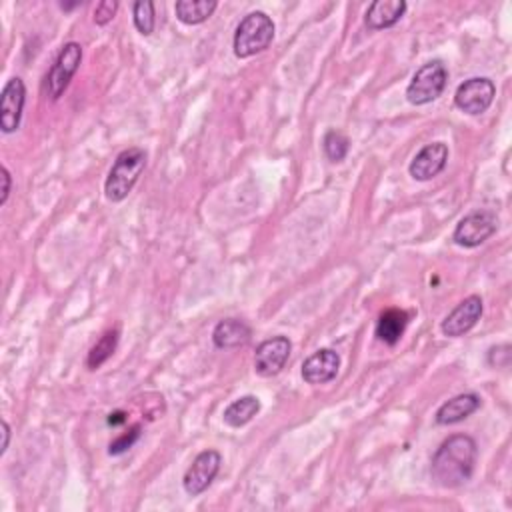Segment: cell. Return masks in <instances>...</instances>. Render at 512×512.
<instances>
[{
  "label": "cell",
  "instance_id": "1",
  "mask_svg": "<svg viewBox=\"0 0 512 512\" xmlns=\"http://www.w3.org/2000/svg\"><path fill=\"white\" fill-rule=\"evenodd\" d=\"M476 456H479V446L472 437L455 435L446 438L432 456V479L443 489L463 487L474 472Z\"/></svg>",
  "mask_w": 512,
  "mask_h": 512
},
{
  "label": "cell",
  "instance_id": "2",
  "mask_svg": "<svg viewBox=\"0 0 512 512\" xmlns=\"http://www.w3.org/2000/svg\"><path fill=\"white\" fill-rule=\"evenodd\" d=\"M146 169V153L143 148L132 146L122 150L109 172L104 194L110 202H122L135 189L140 174Z\"/></svg>",
  "mask_w": 512,
  "mask_h": 512
},
{
  "label": "cell",
  "instance_id": "3",
  "mask_svg": "<svg viewBox=\"0 0 512 512\" xmlns=\"http://www.w3.org/2000/svg\"><path fill=\"white\" fill-rule=\"evenodd\" d=\"M277 26L270 16L262 11L246 14L236 26L233 49L238 58H251L267 50L275 40Z\"/></svg>",
  "mask_w": 512,
  "mask_h": 512
},
{
  "label": "cell",
  "instance_id": "4",
  "mask_svg": "<svg viewBox=\"0 0 512 512\" xmlns=\"http://www.w3.org/2000/svg\"><path fill=\"white\" fill-rule=\"evenodd\" d=\"M446 83L448 73L443 60H430V63L422 65L414 73L409 88H406V101L414 104V107H425V104L435 102L445 93Z\"/></svg>",
  "mask_w": 512,
  "mask_h": 512
},
{
  "label": "cell",
  "instance_id": "5",
  "mask_svg": "<svg viewBox=\"0 0 512 512\" xmlns=\"http://www.w3.org/2000/svg\"><path fill=\"white\" fill-rule=\"evenodd\" d=\"M83 63V47L78 42H66L60 49L58 57L47 75V94L52 101H58L65 94L78 66Z\"/></svg>",
  "mask_w": 512,
  "mask_h": 512
},
{
  "label": "cell",
  "instance_id": "6",
  "mask_svg": "<svg viewBox=\"0 0 512 512\" xmlns=\"http://www.w3.org/2000/svg\"><path fill=\"white\" fill-rule=\"evenodd\" d=\"M494 96H497V86H494L490 78L474 76L456 88L455 104L464 114L479 117V114H484L490 109Z\"/></svg>",
  "mask_w": 512,
  "mask_h": 512
},
{
  "label": "cell",
  "instance_id": "7",
  "mask_svg": "<svg viewBox=\"0 0 512 512\" xmlns=\"http://www.w3.org/2000/svg\"><path fill=\"white\" fill-rule=\"evenodd\" d=\"M499 216L492 210H476V213L466 215L461 223L456 225L453 241L464 249H476L489 241L497 233Z\"/></svg>",
  "mask_w": 512,
  "mask_h": 512
},
{
  "label": "cell",
  "instance_id": "8",
  "mask_svg": "<svg viewBox=\"0 0 512 512\" xmlns=\"http://www.w3.org/2000/svg\"><path fill=\"white\" fill-rule=\"evenodd\" d=\"M220 464H223V456H220L216 450H205V453H200L194 458L182 479V487L187 490V494L199 497V494L205 492L210 484L215 482Z\"/></svg>",
  "mask_w": 512,
  "mask_h": 512
},
{
  "label": "cell",
  "instance_id": "9",
  "mask_svg": "<svg viewBox=\"0 0 512 512\" xmlns=\"http://www.w3.org/2000/svg\"><path fill=\"white\" fill-rule=\"evenodd\" d=\"M26 101V86L22 78L14 76L8 81L0 94V130L4 135H11L21 127L22 110Z\"/></svg>",
  "mask_w": 512,
  "mask_h": 512
},
{
  "label": "cell",
  "instance_id": "10",
  "mask_svg": "<svg viewBox=\"0 0 512 512\" xmlns=\"http://www.w3.org/2000/svg\"><path fill=\"white\" fill-rule=\"evenodd\" d=\"M293 344L287 337H272L260 342L254 355V370L264 378L277 376L287 366Z\"/></svg>",
  "mask_w": 512,
  "mask_h": 512
},
{
  "label": "cell",
  "instance_id": "11",
  "mask_svg": "<svg viewBox=\"0 0 512 512\" xmlns=\"http://www.w3.org/2000/svg\"><path fill=\"white\" fill-rule=\"evenodd\" d=\"M482 298L481 296H469L464 298L461 305H458L453 313H450L446 319L440 324V331H443L445 337L448 339H458L464 337L466 332H471L476 324H479L482 316Z\"/></svg>",
  "mask_w": 512,
  "mask_h": 512
},
{
  "label": "cell",
  "instance_id": "12",
  "mask_svg": "<svg viewBox=\"0 0 512 512\" xmlns=\"http://www.w3.org/2000/svg\"><path fill=\"white\" fill-rule=\"evenodd\" d=\"M448 163V146L445 143H430L420 148L417 156L412 158L409 172L414 181L427 182L445 171Z\"/></svg>",
  "mask_w": 512,
  "mask_h": 512
},
{
  "label": "cell",
  "instance_id": "13",
  "mask_svg": "<svg viewBox=\"0 0 512 512\" xmlns=\"http://www.w3.org/2000/svg\"><path fill=\"white\" fill-rule=\"evenodd\" d=\"M340 370V357L337 350L321 349L308 357L303 365V381L306 384H326L337 378Z\"/></svg>",
  "mask_w": 512,
  "mask_h": 512
},
{
  "label": "cell",
  "instance_id": "14",
  "mask_svg": "<svg viewBox=\"0 0 512 512\" xmlns=\"http://www.w3.org/2000/svg\"><path fill=\"white\" fill-rule=\"evenodd\" d=\"M481 404H482V401L476 393L458 394V396H455V399L446 401L437 410V425H440V427L458 425V422H463L469 417H472V414L481 409Z\"/></svg>",
  "mask_w": 512,
  "mask_h": 512
},
{
  "label": "cell",
  "instance_id": "15",
  "mask_svg": "<svg viewBox=\"0 0 512 512\" xmlns=\"http://www.w3.org/2000/svg\"><path fill=\"white\" fill-rule=\"evenodd\" d=\"M406 13L404 0H375L365 14V24L370 31H384L399 22Z\"/></svg>",
  "mask_w": 512,
  "mask_h": 512
},
{
  "label": "cell",
  "instance_id": "16",
  "mask_svg": "<svg viewBox=\"0 0 512 512\" xmlns=\"http://www.w3.org/2000/svg\"><path fill=\"white\" fill-rule=\"evenodd\" d=\"M251 326L241 319L220 321L213 331V342L220 350H234L251 340Z\"/></svg>",
  "mask_w": 512,
  "mask_h": 512
},
{
  "label": "cell",
  "instance_id": "17",
  "mask_svg": "<svg viewBox=\"0 0 512 512\" xmlns=\"http://www.w3.org/2000/svg\"><path fill=\"white\" fill-rule=\"evenodd\" d=\"M409 321L410 316L406 311H401V308H388L376 322V339L388 344V347H394L404 334L406 326H409Z\"/></svg>",
  "mask_w": 512,
  "mask_h": 512
},
{
  "label": "cell",
  "instance_id": "18",
  "mask_svg": "<svg viewBox=\"0 0 512 512\" xmlns=\"http://www.w3.org/2000/svg\"><path fill=\"white\" fill-rule=\"evenodd\" d=\"M259 412H260V401H259V396L246 394V396H241V399H236V401H233L231 404L226 406L223 419H225V422H226L228 427L241 428V427L249 425V422H251Z\"/></svg>",
  "mask_w": 512,
  "mask_h": 512
},
{
  "label": "cell",
  "instance_id": "19",
  "mask_svg": "<svg viewBox=\"0 0 512 512\" xmlns=\"http://www.w3.org/2000/svg\"><path fill=\"white\" fill-rule=\"evenodd\" d=\"M216 0H179V3L174 4V13L176 19L182 24L194 26L207 22L216 11Z\"/></svg>",
  "mask_w": 512,
  "mask_h": 512
},
{
  "label": "cell",
  "instance_id": "20",
  "mask_svg": "<svg viewBox=\"0 0 512 512\" xmlns=\"http://www.w3.org/2000/svg\"><path fill=\"white\" fill-rule=\"evenodd\" d=\"M119 337H120L119 329H112V331L104 332L102 337L99 339V342H96L94 347L91 349V352H88L86 366L91 370H99L104 363H107V360L114 355V350H117V347H119Z\"/></svg>",
  "mask_w": 512,
  "mask_h": 512
},
{
  "label": "cell",
  "instance_id": "21",
  "mask_svg": "<svg viewBox=\"0 0 512 512\" xmlns=\"http://www.w3.org/2000/svg\"><path fill=\"white\" fill-rule=\"evenodd\" d=\"M322 148H324L326 158H329L331 163H342L349 154L350 140L347 138V135H342L340 130H329L324 135Z\"/></svg>",
  "mask_w": 512,
  "mask_h": 512
},
{
  "label": "cell",
  "instance_id": "22",
  "mask_svg": "<svg viewBox=\"0 0 512 512\" xmlns=\"http://www.w3.org/2000/svg\"><path fill=\"white\" fill-rule=\"evenodd\" d=\"M132 19H135L137 31L143 34V37H150L154 32V3L150 0H138V3L132 4Z\"/></svg>",
  "mask_w": 512,
  "mask_h": 512
},
{
  "label": "cell",
  "instance_id": "23",
  "mask_svg": "<svg viewBox=\"0 0 512 512\" xmlns=\"http://www.w3.org/2000/svg\"><path fill=\"white\" fill-rule=\"evenodd\" d=\"M138 437H140V427L137 425V427L130 428V432H125V435L119 437L117 440H112L110 446H109V455L110 456H119L122 453H127V450L137 443Z\"/></svg>",
  "mask_w": 512,
  "mask_h": 512
},
{
  "label": "cell",
  "instance_id": "24",
  "mask_svg": "<svg viewBox=\"0 0 512 512\" xmlns=\"http://www.w3.org/2000/svg\"><path fill=\"white\" fill-rule=\"evenodd\" d=\"M117 11H119L117 0H102V3H99L94 8V22L99 26H107L109 22H112Z\"/></svg>",
  "mask_w": 512,
  "mask_h": 512
},
{
  "label": "cell",
  "instance_id": "25",
  "mask_svg": "<svg viewBox=\"0 0 512 512\" xmlns=\"http://www.w3.org/2000/svg\"><path fill=\"white\" fill-rule=\"evenodd\" d=\"M489 365L497 368H507L510 365V347L508 344H500V347H492L489 350Z\"/></svg>",
  "mask_w": 512,
  "mask_h": 512
},
{
  "label": "cell",
  "instance_id": "26",
  "mask_svg": "<svg viewBox=\"0 0 512 512\" xmlns=\"http://www.w3.org/2000/svg\"><path fill=\"white\" fill-rule=\"evenodd\" d=\"M11 189H13V176L8 172L6 166H3V194H0V207H4L8 202V197H11Z\"/></svg>",
  "mask_w": 512,
  "mask_h": 512
},
{
  "label": "cell",
  "instance_id": "27",
  "mask_svg": "<svg viewBox=\"0 0 512 512\" xmlns=\"http://www.w3.org/2000/svg\"><path fill=\"white\" fill-rule=\"evenodd\" d=\"M8 443H11V427H8L6 420H3V445H0V455L6 453Z\"/></svg>",
  "mask_w": 512,
  "mask_h": 512
},
{
  "label": "cell",
  "instance_id": "28",
  "mask_svg": "<svg viewBox=\"0 0 512 512\" xmlns=\"http://www.w3.org/2000/svg\"><path fill=\"white\" fill-rule=\"evenodd\" d=\"M120 422H125V412H114V414H110L109 425L117 427V425H120Z\"/></svg>",
  "mask_w": 512,
  "mask_h": 512
}]
</instances>
